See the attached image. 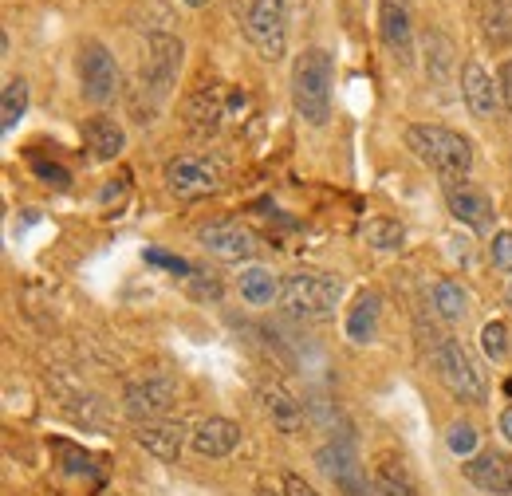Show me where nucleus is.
I'll return each instance as SVG.
<instances>
[{
    "label": "nucleus",
    "instance_id": "f257e3e1",
    "mask_svg": "<svg viewBox=\"0 0 512 496\" xmlns=\"http://www.w3.org/2000/svg\"><path fill=\"white\" fill-rule=\"evenodd\" d=\"M406 150L426 162L430 170H438L442 178H465L473 166V142L449 126L414 123L406 126Z\"/></svg>",
    "mask_w": 512,
    "mask_h": 496
},
{
    "label": "nucleus",
    "instance_id": "f03ea898",
    "mask_svg": "<svg viewBox=\"0 0 512 496\" xmlns=\"http://www.w3.org/2000/svg\"><path fill=\"white\" fill-rule=\"evenodd\" d=\"M331 79L335 63L323 48H308L292 67V107L308 126H323L331 119Z\"/></svg>",
    "mask_w": 512,
    "mask_h": 496
},
{
    "label": "nucleus",
    "instance_id": "7ed1b4c3",
    "mask_svg": "<svg viewBox=\"0 0 512 496\" xmlns=\"http://www.w3.org/2000/svg\"><path fill=\"white\" fill-rule=\"evenodd\" d=\"M233 20L241 24L245 40L256 56L268 63L284 60L288 52V0H229Z\"/></svg>",
    "mask_w": 512,
    "mask_h": 496
},
{
    "label": "nucleus",
    "instance_id": "20e7f679",
    "mask_svg": "<svg viewBox=\"0 0 512 496\" xmlns=\"http://www.w3.org/2000/svg\"><path fill=\"white\" fill-rule=\"evenodd\" d=\"M280 300L292 319L320 323V319H331L339 308V280H331L327 272H292L280 288Z\"/></svg>",
    "mask_w": 512,
    "mask_h": 496
},
{
    "label": "nucleus",
    "instance_id": "39448f33",
    "mask_svg": "<svg viewBox=\"0 0 512 496\" xmlns=\"http://www.w3.org/2000/svg\"><path fill=\"white\" fill-rule=\"evenodd\" d=\"M162 178L178 201H201L225 186V162L213 154H182V158L166 162Z\"/></svg>",
    "mask_w": 512,
    "mask_h": 496
},
{
    "label": "nucleus",
    "instance_id": "423d86ee",
    "mask_svg": "<svg viewBox=\"0 0 512 496\" xmlns=\"http://www.w3.org/2000/svg\"><path fill=\"white\" fill-rule=\"evenodd\" d=\"M434 371H438L442 386H446L453 398H461V402H485L489 382H485V374L477 367V359L457 339H442L434 347Z\"/></svg>",
    "mask_w": 512,
    "mask_h": 496
},
{
    "label": "nucleus",
    "instance_id": "0eeeda50",
    "mask_svg": "<svg viewBox=\"0 0 512 496\" xmlns=\"http://www.w3.org/2000/svg\"><path fill=\"white\" fill-rule=\"evenodd\" d=\"M79 87H83V99H91V103H111L115 95H119V63L115 56L99 44V40H87L83 48H79Z\"/></svg>",
    "mask_w": 512,
    "mask_h": 496
},
{
    "label": "nucleus",
    "instance_id": "6e6552de",
    "mask_svg": "<svg viewBox=\"0 0 512 496\" xmlns=\"http://www.w3.org/2000/svg\"><path fill=\"white\" fill-rule=\"evenodd\" d=\"M182 56H186V48H182L178 36H170V32L146 36L142 67H138V71H142V83H146L154 95H166V91L174 87L178 71H182Z\"/></svg>",
    "mask_w": 512,
    "mask_h": 496
},
{
    "label": "nucleus",
    "instance_id": "1a4fd4ad",
    "mask_svg": "<svg viewBox=\"0 0 512 496\" xmlns=\"http://www.w3.org/2000/svg\"><path fill=\"white\" fill-rule=\"evenodd\" d=\"M379 36L398 67L414 63V12L410 0H379Z\"/></svg>",
    "mask_w": 512,
    "mask_h": 496
},
{
    "label": "nucleus",
    "instance_id": "9d476101",
    "mask_svg": "<svg viewBox=\"0 0 512 496\" xmlns=\"http://www.w3.org/2000/svg\"><path fill=\"white\" fill-rule=\"evenodd\" d=\"M446 205L449 213L461 225H469L473 233H489V225L497 217L493 197L477 186V182H465V178H446Z\"/></svg>",
    "mask_w": 512,
    "mask_h": 496
},
{
    "label": "nucleus",
    "instance_id": "9b49d317",
    "mask_svg": "<svg viewBox=\"0 0 512 496\" xmlns=\"http://www.w3.org/2000/svg\"><path fill=\"white\" fill-rule=\"evenodd\" d=\"M178 398V382L166 378V374H146L138 382L127 386V414L138 418V422H154L162 418Z\"/></svg>",
    "mask_w": 512,
    "mask_h": 496
},
{
    "label": "nucleus",
    "instance_id": "f8f14e48",
    "mask_svg": "<svg viewBox=\"0 0 512 496\" xmlns=\"http://www.w3.org/2000/svg\"><path fill=\"white\" fill-rule=\"evenodd\" d=\"M316 461H320L323 473L343 489V496H371V485L363 477V465H359V457H355V449L347 441H335V445L320 449Z\"/></svg>",
    "mask_w": 512,
    "mask_h": 496
},
{
    "label": "nucleus",
    "instance_id": "ddd939ff",
    "mask_svg": "<svg viewBox=\"0 0 512 496\" xmlns=\"http://www.w3.org/2000/svg\"><path fill=\"white\" fill-rule=\"evenodd\" d=\"M461 99L473 111V119H497V111L505 107L501 83H493V75L473 60L461 67Z\"/></svg>",
    "mask_w": 512,
    "mask_h": 496
},
{
    "label": "nucleus",
    "instance_id": "4468645a",
    "mask_svg": "<svg viewBox=\"0 0 512 496\" xmlns=\"http://www.w3.org/2000/svg\"><path fill=\"white\" fill-rule=\"evenodd\" d=\"M201 245L209 248L213 256L221 260H249L256 248V233L245 229L241 221H217V225H205L201 229Z\"/></svg>",
    "mask_w": 512,
    "mask_h": 496
},
{
    "label": "nucleus",
    "instance_id": "2eb2a0df",
    "mask_svg": "<svg viewBox=\"0 0 512 496\" xmlns=\"http://www.w3.org/2000/svg\"><path fill=\"white\" fill-rule=\"evenodd\" d=\"M465 481L477 485L481 493L493 496H512V457L505 453H481V457H469L461 465Z\"/></svg>",
    "mask_w": 512,
    "mask_h": 496
},
{
    "label": "nucleus",
    "instance_id": "dca6fc26",
    "mask_svg": "<svg viewBox=\"0 0 512 496\" xmlns=\"http://www.w3.org/2000/svg\"><path fill=\"white\" fill-rule=\"evenodd\" d=\"M134 441L154 453L158 461H178L182 445H186V426L182 422H166V418H154V422H138Z\"/></svg>",
    "mask_w": 512,
    "mask_h": 496
},
{
    "label": "nucleus",
    "instance_id": "f3484780",
    "mask_svg": "<svg viewBox=\"0 0 512 496\" xmlns=\"http://www.w3.org/2000/svg\"><path fill=\"white\" fill-rule=\"evenodd\" d=\"M190 441L197 457H229L241 445V426L229 418H205L193 426Z\"/></svg>",
    "mask_w": 512,
    "mask_h": 496
},
{
    "label": "nucleus",
    "instance_id": "a211bd4d",
    "mask_svg": "<svg viewBox=\"0 0 512 496\" xmlns=\"http://www.w3.org/2000/svg\"><path fill=\"white\" fill-rule=\"evenodd\" d=\"M83 146L91 150L95 162H111V158L123 154L127 134H123V126L115 123V119H107V115H91V119L83 123Z\"/></svg>",
    "mask_w": 512,
    "mask_h": 496
},
{
    "label": "nucleus",
    "instance_id": "6ab92c4d",
    "mask_svg": "<svg viewBox=\"0 0 512 496\" xmlns=\"http://www.w3.org/2000/svg\"><path fill=\"white\" fill-rule=\"evenodd\" d=\"M225 119V107H221V87H213V83H205V87H197L190 95V103H186V126H190L193 134H201V138H209L217 126Z\"/></svg>",
    "mask_w": 512,
    "mask_h": 496
},
{
    "label": "nucleus",
    "instance_id": "aec40b11",
    "mask_svg": "<svg viewBox=\"0 0 512 496\" xmlns=\"http://www.w3.org/2000/svg\"><path fill=\"white\" fill-rule=\"evenodd\" d=\"M260 398H264V410H268V418L284 430V434H296L300 430V422H304V410H300V402L284 390V386H264L260 390Z\"/></svg>",
    "mask_w": 512,
    "mask_h": 496
},
{
    "label": "nucleus",
    "instance_id": "412c9836",
    "mask_svg": "<svg viewBox=\"0 0 512 496\" xmlns=\"http://www.w3.org/2000/svg\"><path fill=\"white\" fill-rule=\"evenodd\" d=\"M481 32L493 48H505L512 40V0H485L481 4Z\"/></svg>",
    "mask_w": 512,
    "mask_h": 496
},
{
    "label": "nucleus",
    "instance_id": "4be33fe9",
    "mask_svg": "<svg viewBox=\"0 0 512 496\" xmlns=\"http://www.w3.org/2000/svg\"><path fill=\"white\" fill-rule=\"evenodd\" d=\"M375 331H379V296H359L347 315V335L355 343H371Z\"/></svg>",
    "mask_w": 512,
    "mask_h": 496
},
{
    "label": "nucleus",
    "instance_id": "5701e85b",
    "mask_svg": "<svg viewBox=\"0 0 512 496\" xmlns=\"http://www.w3.org/2000/svg\"><path fill=\"white\" fill-rule=\"evenodd\" d=\"M276 276L268 272V268H260V264H253V268H245L241 272V296L253 304V308H264V304H272L276 300Z\"/></svg>",
    "mask_w": 512,
    "mask_h": 496
},
{
    "label": "nucleus",
    "instance_id": "b1692460",
    "mask_svg": "<svg viewBox=\"0 0 512 496\" xmlns=\"http://www.w3.org/2000/svg\"><path fill=\"white\" fill-rule=\"evenodd\" d=\"M434 308H438L442 319L457 323V319L469 315V296H465V288H461L457 280H438V284H434Z\"/></svg>",
    "mask_w": 512,
    "mask_h": 496
},
{
    "label": "nucleus",
    "instance_id": "393cba45",
    "mask_svg": "<svg viewBox=\"0 0 512 496\" xmlns=\"http://www.w3.org/2000/svg\"><path fill=\"white\" fill-rule=\"evenodd\" d=\"M371 496H414V485H410V477H406V469H402V465L383 461V465L375 469Z\"/></svg>",
    "mask_w": 512,
    "mask_h": 496
},
{
    "label": "nucleus",
    "instance_id": "a878e982",
    "mask_svg": "<svg viewBox=\"0 0 512 496\" xmlns=\"http://www.w3.org/2000/svg\"><path fill=\"white\" fill-rule=\"evenodd\" d=\"M28 111V83L24 79H8L4 83V103H0V123L4 130H16V123Z\"/></svg>",
    "mask_w": 512,
    "mask_h": 496
},
{
    "label": "nucleus",
    "instance_id": "bb28decb",
    "mask_svg": "<svg viewBox=\"0 0 512 496\" xmlns=\"http://www.w3.org/2000/svg\"><path fill=\"white\" fill-rule=\"evenodd\" d=\"M363 237H367V245L394 252V248H402V241H406V229L398 221H390V217H375V221H367Z\"/></svg>",
    "mask_w": 512,
    "mask_h": 496
},
{
    "label": "nucleus",
    "instance_id": "cd10ccee",
    "mask_svg": "<svg viewBox=\"0 0 512 496\" xmlns=\"http://www.w3.org/2000/svg\"><path fill=\"white\" fill-rule=\"evenodd\" d=\"M481 347H485L489 359H505V351H509V331H505L501 319H493V323L481 327Z\"/></svg>",
    "mask_w": 512,
    "mask_h": 496
},
{
    "label": "nucleus",
    "instance_id": "c85d7f7f",
    "mask_svg": "<svg viewBox=\"0 0 512 496\" xmlns=\"http://www.w3.org/2000/svg\"><path fill=\"white\" fill-rule=\"evenodd\" d=\"M449 449L457 453V457H469L473 449H477V430L469 426V422H457V426H449Z\"/></svg>",
    "mask_w": 512,
    "mask_h": 496
},
{
    "label": "nucleus",
    "instance_id": "c756f323",
    "mask_svg": "<svg viewBox=\"0 0 512 496\" xmlns=\"http://www.w3.org/2000/svg\"><path fill=\"white\" fill-rule=\"evenodd\" d=\"M146 264L170 268V272H178V276H193L190 260H182V256H170V252H162V248H146Z\"/></svg>",
    "mask_w": 512,
    "mask_h": 496
},
{
    "label": "nucleus",
    "instance_id": "7c9ffc66",
    "mask_svg": "<svg viewBox=\"0 0 512 496\" xmlns=\"http://www.w3.org/2000/svg\"><path fill=\"white\" fill-rule=\"evenodd\" d=\"M489 256H493V264L501 268V272H512V233H497L493 237V245H489Z\"/></svg>",
    "mask_w": 512,
    "mask_h": 496
},
{
    "label": "nucleus",
    "instance_id": "2f4dec72",
    "mask_svg": "<svg viewBox=\"0 0 512 496\" xmlns=\"http://www.w3.org/2000/svg\"><path fill=\"white\" fill-rule=\"evenodd\" d=\"M36 178H44L48 186H56V189H67V170H60V166H48V162H36Z\"/></svg>",
    "mask_w": 512,
    "mask_h": 496
},
{
    "label": "nucleus",
    "instance_id": "473e14b6",
    "mask_svg": "<svg viewBox=\"0 0 512 496\" xmlns=\"http://www.w3.org/2000/svg\"><path fill=\"white\" fill-rule=\"evenodd\" d=\"M284 496H320V493H316V489H312L304 477L288 473V477H284Z\"/></svg>",
    "mask_w": 512,
    "mask_h": 496
},
{
    "label": "nucleus",
    "instance_id": "72a5a7b5",
    "mask_svg": "<svg viewBox=\"0 0 512 496\" xmlns=\"http://www.w3.org/2000/svg\"><path fill=\"white\" fill-rule=\"evenodd\" d=\"M497 83H501V99H505V111L512 115V60L501 63V79H497Z\"/></svg>",
    "mask_w": 512,
    "mask_h": 496
},
{
    "label": "nucleus",
    "instance_id": "f704fd0d",
    "mask_svg": "<svg viewBox=\"0 0 512 496\" xmlns=\"http://www.w3.org/2000/svg\"><path fill=\"white\" fill-rule=\"evenodd\" d=\"M501 434L512 441V406H505V414H501Z\"/></svg>",
    "mask_w": 512,
    "mask_h": 496
},
{
    "label": "nucleus",
    "instance_id": "c9c22d12",
    "mask_svg": "<svg viewBox=\"0 0 512 496\" xmlns=\"http://www.w3.org/2000/svg\"><path fill=\"white\" fill-rule=\"evenodd\" d=\"M505 304L512 308V280H509V288H505Z\"/></svg>",
    "mask_w": 512,
    "mask_h": 496
},
{
    "label": "nucleus",
    "instance_id": "e433bc0d",
    "mask_svg": "<svg viewBox=\"0 0 512 496\" xmlns=\"http://www.w3.org/2000/svg\"><path fill=\"white\" fill-rule=\"evenodd\" d=\"M182 4H190V8H201V4H205V0H182Z\"/></svg>",
    "mask_w": 512,
    "mask_h": 496
}]
</instances>
